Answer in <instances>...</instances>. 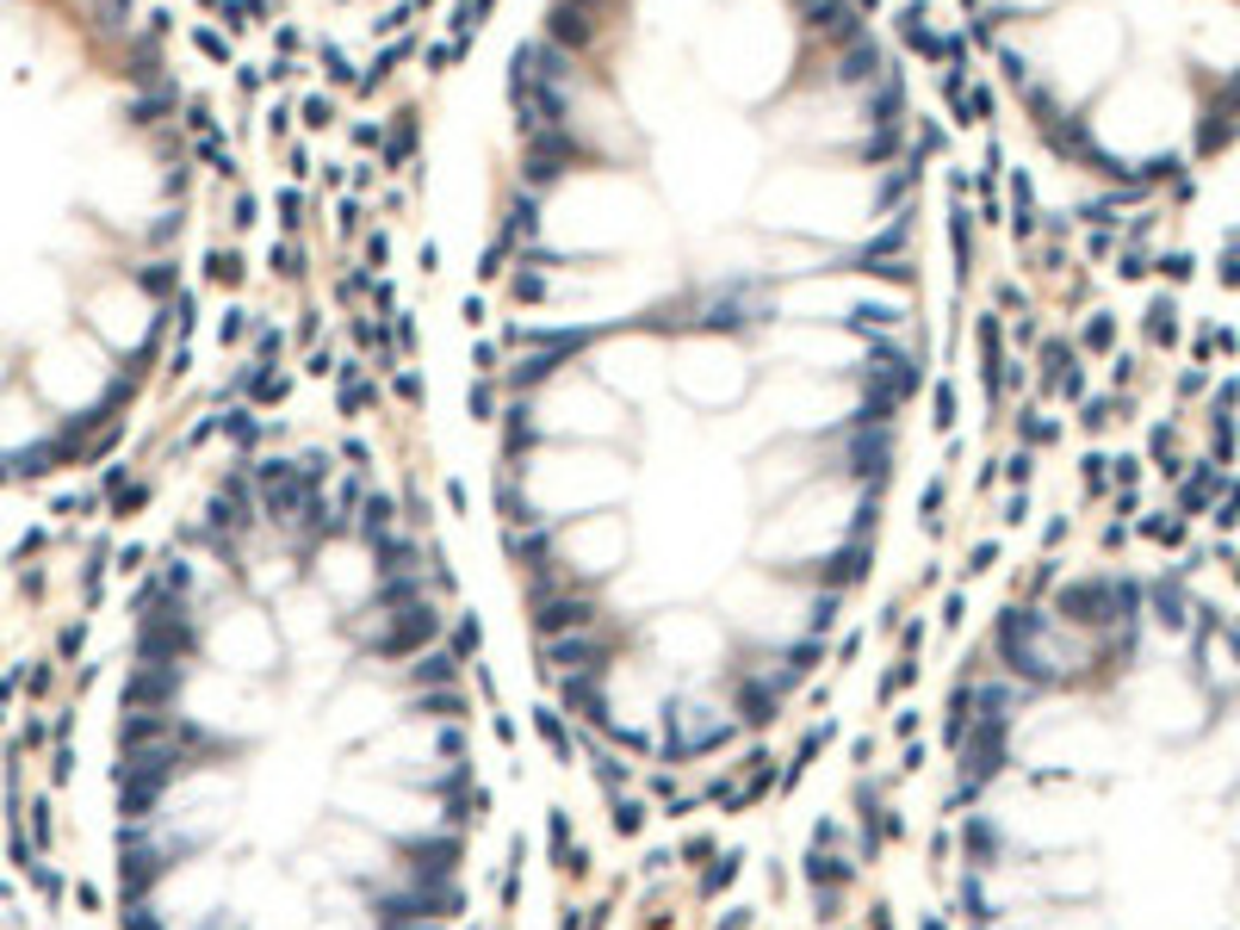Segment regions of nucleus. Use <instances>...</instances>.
Here are the masks:
<instances>
[{"mask_svg":"<svg viewBox=\"0 0 1240 930\" xmlns=\"http://www.w3.org/2000/svg\"><path fill=\"white\" fill-rule=\"evenodd\" d=\"M385 490L223 478L118 689V930H454L484 782L471 627Z\"/></svg>","mask_w":1240,"mask_h":930,"instance_id":"1","label":"nucleus"},{"mask_svg":"<svg viewBox=\"0 0 1240 930\" xmlns=\"http://www.w3.org/2000/svg\"><path fill=\"white\" fill-rule=\"evenodd\" d=\"M968 930H1240V620L1166 577L1018 602L956 694Z\"/></svg>","mask_w":1240,"mask_h":930,"instance_id":"2","label":"nucleus"},{"mask_svg":"<svg viewBox=\"0 0 1240 930\" xmlns=\"http://www.w3.org/2000/svg\"><path fill=\"white\" fill-rule=\"evenodd\" d=\"M577 156H583V143H577V130H571V125L534 130V137H528V161H521V180H528V187H552Z\"/></svg>","mask_w":1240,"mask_h":930,"instance_id":"3","label":"nucleus"},{"mask_svg":"<svg viewBox=\"0 0 1240 930\" xmlns=\"http://www.w3.org/2000/svg\"><path fill=\"white\" fill-rule=\"evenodd\" d=\"M880 50H875V32H863V38H850L844 50H837V63H832V81L837 87H875L880 81Z\"/></svg>","mask_w":1240,"mask_h":930,"instance_id":"4","label":"nucleus"},{"mask_svg":"<svg viewBox=\"0 0 1240 930\" xmlns=\"http://www.w3.org/2000/svg\"><path fill=\"white\" fill-rule=\"evenodd\" d=\"M806 25H813L819 38H832V44H850V38H863V13L850 7V0H813L806 7Z\"/></svg>","mask_w":1240,"mask_h":930,"instance_id":"5","label":"nucleus"},{"mask_svg":"<svg viewBox=\"0 0 1240 930\" xmlns=\"http://www.w3.org/2000/svg\"><path fill=\"white\" fill-rule=\"evenodd\" d=\"M559 366H565V354H559V347H521V360L509 366V391H540V385H546Z\"/></svg>","mask_w":1240,"mask_h":930,"instance_id":"6","label":"nucleus"},{"mask_svg":"<svg viewBox=\"0 0 1240 930\" xmlns=\"http://www.w3.org/2000/svg\"><path fill=\"white\" fill-rule=\"evenodd\" d=\"M546 38H552V44H559V50H571V44L583 50V44H590V38H596V13H583V7H571V0H559V7H552V19H546Z\"/></svg>","mask_w":1240,"mask_h":930,"instance_id":"7","label":"nucleus"},{"mask_svg":"<svg viewBox=\"0 0 1240 930\" xmlns=\"http://www.w3.org/2000/svg\"><path fill=\"white\" fill-rule=\"evenodd\" d=\"M899 112H906V75L880 69V81L868 87V125H899Z\"/></svg>","mask_w":1240,"mask_h":930,"instance_id":"8","label":"nucleus"},{"mask_svg":"<svg viewBox=\"0 0 1240 930\" xmlns=\"http://www.w3.org/2000/svg\"><path fill=\"white\" fill-rule=\"evenodd\" d=\"M894 149H899V125H875L856 156H863V161H894Z\"/></svg>","mask_w":1240,"mask_h":930,"instance_id":"9","label":"nucleus"},{"mask_svg":"<svg viewBox=\"0 0 1240 930\" xmlns=\"http://www.w3.org/2000/svg\"><path fill=\"white\" fill-rule=\"evenodd\" d=\"M409 149H416V112H397V130H392V143H385V161H404Z\"/></svg>","mask_w":1240,"mask_h":930,"instance_id":"10","label":"nucleus"},{"mask_svg":"<svg viewBox=\"0 0 1240 930\" xmlns=\"http://www.w3.org/2000/svg\"><path fill=\"white\" fill-rule=\"evenodd\" d=\"M174 280H180V273H174L168 261H149V268L137 273V285L149 292V299H168V292H174Z\"/></svg>","mask_w":1240,"mask_h":930,"instance_id":"11","label":"nucleus"},{"mask_svg":"<svg viewBox=\"0 0 1240 930\" xmlns=\"http://www.w3.org/2000/svg\"><path fill=\"white\" fill-rule=\"evenodd\" d=\"M205 280L236 285V280H242V261H236V254H223V249H211V254H205Z\"/></svg>","mask_w":1240,"mask_h":930,"instance_id":"12","label":"nucleus"},{"mask_svg":"<svg viewBox=\"0 0 1240 930\" xmlns=\"http://www.w3.org/2000/svg\"><path fill=\"white\" fill-rule=\"evenodd\" d=\"M168 106H174V87H156V94H143L137 106H131V118H137V125H156Z\"/></svg>","mask_w":1240,"mask_h":930,"instance_id":"13","label":"nucleus"},{"mask_svg":"<svg viewBox=\"0 0 1240 930\" xmlns=\"http://www.w3.org/2000/svg\"><path fill=\"white\" fill-rule=\"evenodd\" d=\"M268 268H273V273H285V280H299V273H304V254H299V249H292V242H273V254H268Z\"/></svg>","mask_w":1240,"mask_h":930,"instance_id":"14","label":"nucleus"},{"mask_svg":"<svg viewBox=\"0 0 1240 930\" xmlns=\"http://www.w3.org/2000/svg\"><path fill=\"white\" fill-rule=\"evenodd\" d=\"M466 410L478 416V422H497V391H490V385L478 379V385H471V391H466Z\"/></svg>","mask_w":1240,"mask_h":930,"instance_id":"15","label":"nucleus"},{"mask_svg":"<svg viewBox=\"0 0 1240 930\" xmlns=\"http://www.w3.org/2000/svg\"><path fill=\"white\" fill-rule=\"evenodd\" d=\"M223 428H230V441H236V447H254V441H261V422H254V416H249V410H236V416H223Z\"/></svg>","mask_w":1240,"mask_h":930,"instance_id":"16","label":"nucleus"},{"mask_svg":"<svg viewBox=\"0 0 1240 930\" xmlns=\"http://www.w3.org/2000/svg\"><path fill=\"white\" fill-rule=\"evenodd\" d=\"M515 299L528 304V299H546V273H528V261H521V273H515Z\"/></svg>","mask_w":1240,"mask_h":930,"instance_id":"17","label":"nucleus"},{"mask_svg":"<svg viewBox=\"0 0 1240 930\" xmlns=\"http://www.w3.org/2000/svg\"><path fill=\"white\" fill-rule=\"evenodd\" d=\"M131 7H137V0H94L100 25H125V19H131Z\"/></svg>","mask_w":1240,"mask_h":930,"instance_id":"18","label":"nucleus"},{"mask_svg":"<svg viewBox=\"0 0 1240 930\" xmlns=\"http://www.w3.org/2000/svg\"><path fill=\"white\" fill-rule=\"evenodd\" d=\"M218 335H223V347H230V342H242V335H249V311H230V316L218 323Z\"/></svg>","mask_w":1240,"mask_h":930,"instance_id":"19","label":"nucleus"},{"mask_svg":"<svg viewBox=\"0 0 1240 930\" xmlns=\"http://www.w3.org/2000/svg\"><path fill=\"white\" fill-rule=\"evenodd\" d=\"M280 223H285V230H299V223H304V199H299V192H280Z\"/></svg>","mask_w":1240,"mask_h":930,"instance_id":"20","label":"nucleus"},{"mask_svg":"<svg viewBox=\"0 0 1240 930\" xmlns=\"http://www.w3.org/2000/svg\"><path fill=\"white\" fill-rule=\"evenodd\" d=\"M330 118H335V112H330V100H304V125H311V130H323Z\"/></svg>","mask_w":1240,"mask_h":930,"instance_id":"21","label":"nucleus"},{"mask_svg":"<svg viewBox=\"0 0 1240 930\" xmlns=\"http://www.w3.org/2000/svg\"><path fill=\"white\" fill-rule=\"evenodd\" d=\"M471 366H478V373H497V347L478 342V347H471Z\"/></svg>","mask_w":1240,"mask_h":930,"instance_id":"22","label":"nucleus"},{"mask_svg":"<svg viewBox=\"0 0 1240 930\" xmlns=\"http://www.w3.org/2000/svg\"><path fill=\"white\" fill-rule=\"evenodd\" d=\"M937 422H956V391L949 385H937Z\"/></svg>","mask_w":1240,"mask_h":930,"instance_id":"23","label":"nucleus"},{"mask_svg":"<svg viewBox=\"0 0 1240 930\" xmlns=\"http://www.w3.org/2000/svg\"><path fill=\"white\" fill-rule=\"evenodd\" d=\"M323 69H330V75H335V81H347V56H342V50H335V44H330V50H323Z\"/></svg>","mask_w":1240,"mask_h":930,"instance_id":"24","label":"nucleus"},{"mask_svg":"<svg viewBox=\"0 0 1240 930\" xmlns=\"http://www.w3.org/2000/svg\"><path fill=\"white\" fill-rule=\"evenodd\" d=\"M199 50H205V56H230V50H223V38H218V32H199Z\"/></svg>","mask_w":1240,"mask_h":930,"instance_id":"25","label":"nucleus"},{"mask_svg":"<svg viewBox=\"0 0 1240 930\" xmlns=\"http://www.w3.org/2000/svg\"><path fill=\"white\" fill-rule=\"evenodd\" d=\"M571 7H583V13H602V7H608V0H571Z\"/></svg>","mask_w":1240,"mask_h":930,"instance_id":"26","label":"nucleus"}]
</instances>
